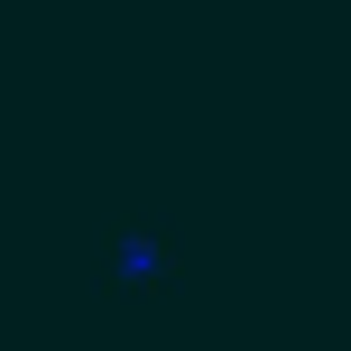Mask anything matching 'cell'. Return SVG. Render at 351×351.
Listing matches in <instances>:
<instances>
[{
    "label": "cell",
    "instance_id": "6da1fadb",
    "mask_svg": "<svg viewBox=\"0 0 351 351\" xmlns=\"http://www.w3.org/2000/svg\"><path fill=\"white\" fill-rule=\"evenodd\" d=\"M93 278H102V287H148V278H176V222H167V213L111 222V231H102V250H93Z\"/></svg>",
    "mask_w": 351,
    "mask_h": 351
}]
</instances>
